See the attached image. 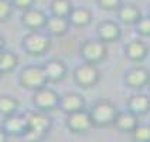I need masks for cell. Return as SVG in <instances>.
Returning a JSON list of instances; mask_svg holds the SVG:
<instances>
[{"mask_svg": "<svg viewBox=\"0 0 150 142\" xmlns=\"http://www.w3.org/2000/svg\"><path fill=\"white\" fill-rule=\"evenodd\" d=\"M116 107L113 102H110L108 100H99L96 101L93 105H92L91 111V118L93 126H109L113 125L115 122V118L117 115Z\"/></svg>", "mask_w": 150, "mask_h": 142, "instance_id": "cell-3", "label": "cell"}, {"mask_svg": "<svg viewBox=\"0 0 150 142\" xmlns=\"http://www.w3.org/2000/svg\"><path fill=\"white\" fill-rule=\"evenodd\" d=\"M58 108L64 112V114H72L75 111L85 108V100L82 98V95L76 94V92H68L65 95H62L59 98Z\"/></svg>", "mask_w": 150, "mask_h": 142, "instance_id": "cell-11", "label": "cell"}, {"mask_svg": "<svg viewBox=\"0 0 150 142\" xmlns=\"http://www.w3.org/2000/svg\"><path fill=\"white\" fill-rule=\"evenodd\" d=\"M20 102L11 95H0V115L7 117L18 111Z\"/></svg>", "mask_w": 150, "mask_h": 142, "instance_id": "cell-22", "label": "cell"}, {"mask_svg": "<svg viewBox=\"0 0 150 142\" xmlns=\"http://www.w3.org/2000/svg\"><path fill=\"white\" fill-rule=\"evenodd\" d=\"M98 4L103 10H108V11H113L122 6V0H98Z\"/></svg>", "mask_w": 150, "mask_h": 142, "instance_id": "cell-27", "label": "cell"}, {"mask_svg": "<svg viewBox=\"0 0 150 142\" xmlns=\"http://www.w3.org/2000/svg\"><path fill=\"white\" fill-rule=\"evenodd\" d=\"M106 43L100 39L88 40L81 46V56L83 61H88L92 64H98L106 57Z\"/></svg>", "mask_w": 150, "mask_h": 142, "instance_id": "cell-7", "label": "cell"}, {"mask_svg": "<svg viewBox=\"0 0 150 142\" xmlns=\"http://www.w3.org/2000/svg\"><path fill=\"white\" fill-rule=\"evenodd\" d=\"M59 98L61 97H59L58 92L45 85V87H41V88H38V90L34 91L33 105H34V108L38 109V111L48 112V111L58 108Z\"/></svg>", "mask_w": 150, "mask_h": 142, "instance_id": "cell-5", "label": "cell"}, {"mask_svg": "<svg viewBox=\"0 0 150 142\" xmlns=\"http://www.w3.org/2000/svg\"><path fill=\"white\" fill-rule=\"evenodd\" d=\"M47 14L35 7H30L23 11L21 14V23L24 24V27H27L28 30H41L45 27L47 23Z\"/></svg>", "mask_w": 150, "mask_h": 142, "instance_id": "cell-10", "label": "cell"}, {"mask_svg": "<svg viewBox=\"0 0 150 142\" xmlns=\"http://www.w3.org/2000/svg\"><path fill=\"white\" fill-rule=\"evenodd\" d=\"M18 81H20V85L23 88L31 90V91H35V90L45 87L48 84L45 71L41 66H27V67H24L18 75Z\"/></svg>", "mask_w": 150, "mask_h": 142, "instance_id": "cell-4", "label": "cell"}, {"mask_svg": "<svg viewBox=\"0 0 150 142\" xmlns=\"http://www.w3.org/2000/svg\"><path fill=\"white\" fill-rule=\"evenodd\" d=\"M13 10H14V7H13L10 0H0V23L10 20Z\"/></svg>", "mask_w": 150, "mask_h": 142, "instance_id": "cell-25", "label": "cell"}, {"mask_svg": "<svg viewBox=\"0 0 150 142\" xmlns=\"http://www.w3.org/2000/svg\"><path fill=\"white\" fill-rule=\"evenodd\" d=\"M42 68L45 71L48 83H58L67 75V66L61 60H50L42 66Z\"/></svg>", "mask_w": 150, "mask_h": 142, "instance_id": "cell-12", "label": "cell"}, {"mask_svg": "<svg viewBox=\"0 0 150 142\" xmlns=\"http://www.w3.org/2000/svg\"><path fill=\"white\" fill-rule=\"evenodd\" d=\"M98 37L105 43L116 41L120 37V27L113 21H103L98 26Z\"/></svg>", "mask_w": 150, "mask_h": 142, "instance_id": "cell-17", "label": "cell"}, {"mask_svg": "<svg viewBox=\"0 0 150 142\" xmlns=\"http://www.w3.org/2000/svg\"><path fill=\"white\" fill-rule=\"evenodd\" d=\"M126 56L133 61H140L147 56V46L142 40H133L126 46Z\"/></svg>", "mask_w": 150, "mask_h": 142, "instance_id": "cell-19", "label": "cell"}, {"mask_svg": "<svg viewBox=\"0 0 150 142\" xmlns=\"http://www.w3.org/2000/svg\"><path fill=\"white\" fill-rule=\"evenodd\" d=\"M50 9L54 16L68 17L72 10V1L71 0H51Z\"/></svg>", "mask_w": 150, "mask_h": 142, "instance_id": "cell-23", "label": "cell"}, {"mask_svg": "<svg viewBox=\"0 0 150 142\" xmlns=\"http://www.w3.org/2000/svg\"><path fill=\"white\" fill-rule=\"evenodd\" d=\"M68 20H69V24L76 26V27H85L91 23L92 14L85 7H72L69 16H68Z\"/></svg>", "mask_w": 150, "mask_h": 142, "instance_id": "cell-18", "label": "cell"}, {"mask_svg": "<svg viewBox=\"0 0 150 142\" xmlns=\"http://www.w3.org/2000/svg\"><path fill=\"white\" fill-rule=\"evenodd\" d=\"M149 71L143 67H134L126 74V84L130 88H143L146 84H149Z\"/></svg>", "mask_w": 150, "mask_h": 142, "instance_id": "cell-14", "label": "cell"}, {"mask_svg": "<svg viewBox=\"0 0 150 142\" xmlns=\"http://www.w3.org/2000/svg\"><path fill=\"white\" fill-rule=\"evenodd\" d=\"M69 20L68 17H61V16H52L47 19V23H45V30L48 31V34L51 36H57L61 37L64 34L68 33V29H69Z\"/></svg>", "mask_w": 150, "mask_h": 142, "instance_id": "cell-13", "label": "cell"}, {"mask_svg": "<svg viewBox=\"0 0 150 142\" xmlns=\"http://www.w3.org/2000/svg\"><path fill=\"white\" fill-rule=\"evenodd\" d=\"M4 46H6V41H4V37L0 34V50H4Z\"/></svg>", "mask_w": 150, "mask_h": 142, "instance_id": "cell-30", "label": "cell"}, {"mask_svg": "<svg viewBox=\"0 0 150 142\" xmlns=\"http://www.w3.org/2000/svg\"><path fill=\"white\" fill-rule=\"evenodd\" d=\"M24 115L27 118V132L23 135L24 139H42L51 131L52 121L47 112L33 109L24 112Z\"/></svg>", "mask_w": 150, "mask_h": 142, "instance_id": "cell-1", "label": "cell"}, {"mask_svg": "<svg viewBox=\"0 0 150 142\" xmlns=\"http://www.w3.org/2000/svg\"><path fill=\"white\" fill-rule=\"evenodd\" d=\"M132 138L140 142L150 141V125H137L132 131Z\"/></svg>", "mask_w": 150, "mask_h": 142, "instance_id": "cell-24", "label": "cell"}, {"mask_svg": "<svg viewBox=\"0 0 150 142\" xmlns=\"http://www.w3.org/2000/svg\"><path fill=\"white\" fill-rule=\"evenodd\" d=\"M10 1H11L13 7L18 9L21 11H24L30 7H34V3H35V0H10Z\"/></svg>", "mask_w": 150, "mask_h": 142, "instance_id": "cell-28", "label": "cell"}, {"mask_svg": "<svg viewBox=\"0 0 150 142\" xmlns=\"http://www.w3.org/2000/svg\"><path fill=\"white\" fill-rule=\"evenodd\" d=\"M99 77L100 73L98 67H96V64H92V63H88V61L79 64L74 71L75 83L78 84L79 87H82V88L95 87L96 83L99 81Z\"/></svg>", "mask_w": 150, "mask_h": 142, "instance_id": "cell-6", "label": "cell"}, {"mask_svg": "<svg viewBox=\"0 0 150 142\" xmlns=\"http://www.w3.org/2000/svg\"><path fill=\"white\" fill-rule=\"evenodd\" d=\"M8 136H7V134L3 131V128H0V142H4L6 139H7Z\"/></svg>", "mask_w": 150, "mask_h": 142, "instance_id": "cell-29", "label": "cell"}, {"mask_svg": "<svg viewBox=\"0 0 150 142\" xmlns=\"http://www.w3.org/2000/svg\"><path fill=\"white\" fill-rule=\"evenodd\" d=\"M51 47V39L48 34L41 33V30H30L23 37V49L28 56L41 57Z\"/></svg>", "mask_w": 150, "mask_h": 142, "instance_id": "cell-2", "label": "cell"}, {"mask_svg": "<svg viewBox=\"0 0 150 142\" xmlns=\"http://www.w3.org/2000/svg\"><path fill=\"white\" fill-rule=\"evenodd\" d=\"M127 108L137 117L150 111V98L143 94H134L127 101Z\"/></svg>", "mask_w": 150, "mask_h": 142, "instance_id": "cell-16", "label": "cell"}, {"mask_svg": "<svg viewBox=\"0 0 150 142\" xmlns=\"http://www.w3.org/2000/svg\"><path fill=\"white\" fill-rule=\"evenodd\" d=\"M1 51H3V50H0V53H1Z\"/></svg>", "mask_w": 150, "mask_h": 142, "instance_id": "cell-31", "label": "cell"}, {"mask_svg": "<svg viewBox=\"0 0 150 142\" xmlns=\"http://www.w3.org/2000/svg\"><path fill=\"white\" fill-rule=\"evenodd\" d=\"M113 125L116 126L120 132H130V134H132V131L139 125V122H137V115L133 114L132 111L117 112Z\"/></svg>", "mask_w": 150, "mask_h": 142, "instance_id": "cell-15", "label": "cell"}, {"mask_svg": "<svg viewBox=\"0 0 150 142\" xmlns=\"http://www.w3.org/2000/svg\"><path fill=\"white\" fill-rule=\"evenodd\" d=\"M1 128L7 134V136H21L27 132V118L24 114H11L3 117Z\"/></svg>", "mask_w": 150, "mask_h": 142, "instance_id": "cell-9", "label": "cell"}, {"mask_svg": "<svg viewBox=\"0 0 150 142\" xmlns=\"http://www.w3.org/2000/svg\"><path fill=\"white\" fill-rule=\"evenodd\" d=\"M18 64V56L13 51H6L3 50L0 53V71L1 74H6L13 71Z\"/></svg>", "mask_w": 150, "mask_h": 142, "instance_id": "cell-21", "label": "cell"}, {"mask_svg": "<svg viewBox=\"0 0 150 142\" xmlns=\"http://www.w3.org/2000/svg\"><path fill=\"white\" fill-rule=\"evenodd\" d=\"M93 126L91 114L88 111L79 109L67 115V128L74 134H85Z\"/></svg>", "mask_w": 150, "mask_h": 142, "instance_id": "cell-8", "label": "cell"}, {"mask_svg": "<svg viewBox=\"0 0 150 142\" xmlns=\"http://www.w3.org/2000/svg\"><path fill=\"white\" fill-rule=\"evenodd\" d=\"M117 14H119V19L126 23V24H132V23H136L139 19H140V10L137 6L134 4H126V6H120L117 9Z\"/></svg>", "mask_w": 150, "mask_h": 142, "instance_id": "cell-20", "label": "cell"}, {"mask_svg": "<svg viewBox=\"0 0 150 142\" xmlns=\"http://www.w3.org/2000/svg\"><path fill=\"white\" fill-rule=\"evenodd\" d=\"M136 27H137V31L142 34V36L149 37L150 36V16L140 17V19L136 21Z\"/></svg>", "mask_w": 150, "mask_h": 142, "instance_id": "cell-26", "label": "cell"}]
</instances>
